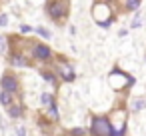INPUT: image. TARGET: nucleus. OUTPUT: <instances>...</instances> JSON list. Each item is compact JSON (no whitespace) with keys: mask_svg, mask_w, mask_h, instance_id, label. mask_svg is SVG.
Returning <instances> with one entry per match:
<instances>
[{"mask_svg":"<svg viewBox=\"0 0 146 136\" xmlns=\"http://www.w3.org/2000/svg\"><path fill=\"white\" fill-rule=\"evenodd\" d=\"M134 82H136V78L130 76V74H126V72H122L118 66H114V68L110 70V74H108V84H110V88L116 90V92L128 90L130 86H134Z\"/></svg>","mask_w":146,"mask_h":136,"instance_id":"obj_1","label":"nucleus"},{"mask_svg":"<svg viewBox=\"0 0 146 136\" xmlns=\"http://www.w3.org/2000/svg\"><path fill=\"white\" fill-rule=\"evenodd\" d=\"M92 20L100 26V28H108L114 20L112 8L108 2H94L92 4Z\"/></svg>","mask_w":146,"mask_h":136,"instance_id":"obj_2","label":"nucleus"},{"mask_svg":"<svg viewBox=\"0 0 146 136\" xmlns=\"http://www.w3.org/2000/svg\"><path fill=\"white\" fill-rule=\"evenodd\" d=\"M90 136H114L108 114H94L90 118Z\"/></svg>","mask_w":146,"mask_h":136,"instance_id":"obj_3","label":"nucleus"},{"mask_svg":"<svg viewBox=\"0 0 146 136\" xmlns=\"http://www.w3.org/2000/svg\"><path fill=\"white\" fill-rule=\"evenodd\" d=\"M110 116V124H112V132L114 136H126V118H128V110L124 106H116L112 108Z\"/></svg>","mask_w":146,"mask_h":136,"instance_id":"obj_4","label":"nucleus"},{"mask_svg":"<svg viewBox=\"0 0 146 136\" xmlns=\"http://www.w3.org/2000/svg\"><path fill=\"white\" fill-rule=\"evenodd\" d=\"M70 8V0H46V12L52 20H64Z\"/></svg>","mask_w":146,"mask_h":136,"instance_id":"obj_5","label":"nucleus"},{"mask_svg":"<svg viewBox=\"0 0 146 136\" xmlns=\"http://www.w3.org/2000/svg\"><path fill=\"white\" fill-rule=\"evenodd\" d=\"M32 58L38 62H50L52 60V50L50 46H46L44 42H36L32 46Z\"/></svg>","mask_w":146,"mask_h":136,"instance_id":"obj_6","label":"nucleus"},{"mask_svg":"<svg viewBox=\"0 0 146 136\" xmlns=\"http://www.w3.org/2000/svg\"><path fill=\"white\" fill-rule=\"evenodd\" d=\"M56 70H58V76H60L64 82H74V80H76V72H74V68H72L64 58H62V60H58Z\"/></svg>","mask_w":146,"mask_h":136,"instance_id":"obj_7","label":"nucleus"},{"mask_svg":"<svg viewBox=\"0 0 146 136\" xmlns=\"http://www.w3.org/2000/svg\"><path fill=\"white\" fill-rule=\"evenodd\" d=\"M0 88L18 94V92H20V82H18V78H16L14 74H4L2 80H0Z\"/></svg>","mask_w":146,"mask_h":136,"instance_id":"obj_8","label":"nucleus"},{"mask_svg":"<svg viewBox=\"0 0 146 136\" xmlns=\"http://www.w3.org/2000/svg\"><path fill=\"white\" fill-rule=\"evenodd\" d=\"M8 62H10V66H18V68H24V66H28V64H30L22 52H10Z\"/></svg>","mask_w":146,"mask_h":136,"instance_id":"obj_9","label":"nucleus"},{"mask_svg":"<svg viewBox=\"0 0 146 136\" xmlns=\"http://www.w3.org/2000/svg\"><path fill=\"white\" fill-rule=\"evenodd\" d=\"M146 108V96H138L130 100V112H140Z\"/></svg>","mask_w":146,"mask_h":136,"instance_id":"obj_10","label":"nucleus"},{"mask_svg":"<svg viewBox=\"0 0 146 136\" xmlns=\"http://www.w3.org/2000/svg\"><path fill=\"white\" fill-rule=\"evenodd\" d=\"M6 110H8V116L10 118H22V114H24V108H22V104H10V106H6Z\"/></svg>","mask_w":146,"mask_h":136,"instance_id":"obj_11","label":"nucleus"},{"mask_svg":"<svg viewBox=\"0 0 146 136\" xmlns=\"http://www.w3.org/2000/svg\"><path fill=\"white\" fill-rule=\"evenodd\" d=\"M44 116H48L52 124H54V122H58V118H60V114H58V104L54 102L52 106H48V108H44Z\"/></svg>","mask_w":146,"mask_h":136,"instance_id":"obj_12","label":"nucleus"},{"mask_svg":"<svg viewBox=\"0 0 146 136\" xmlns=\"http://www.w3.org/2000/svg\"><path fill=\"white\" fill-rule=\"evenodd\" d=\"M0 104H2V106H10V104H14V92L2 90V92H0Z\"/></svg>","mask_w":146,"mask_h":136,"instance_id":"obj_13","label":"nucleus"},{"mask_svg":"<svg viewBox=\"0 0 146 136\" xmlns=\"http://www.w3.org/2000/svg\"><path fill=\"white\" fill-rule=\"evenodd\" d=\"M142 0H124V10L126 12H138Z\"/></svg>","mask_w":146,"mask_h":136,"instance_id":"obj_14","label":"nucleus"},{"mask_svg":"<svg viewBox=\"0 0 146 136\" xmlns=\"http://www.w3.org/2000/svg\"><path fill=\"white\" fill-rule=\"evenodd\" d=\"M56 100H54V96L50 94V92H42V96H40V104L44 106V108H48V106H52Z\"/></svg>","mask_w":146,"mask_h":136,"instance_id":"obj_15","label":"nucleus"},{"mask_svg":"<svg viewBox=\"0 0 146 136\" xmlns=\"http://www.w3.org/2000/svg\"><path fill=\"white\" fill-rule=\"evenodd\" d=\"M40 76H42L46 82H50V84H54V86H56V76H54V72H50V70H42V72H40Z\"/></svg>","mask_w":146,"mask_h":136,"instance_id":"obj_16","label":"nucleus"},{"mask_svg":"<svg viewBox=\"0 0 146 136\" xmlns=\"http://www.w3.org/2000/svg\"><path fill=\"white\" fill-rule=\"evenodd\" d=\"M140 26H142V14H140V10H138V12H134V20H132L130 28H140Z\"/></svg>","mask_w":146,"mask_h":136,"instance_id":"obj_17","label":"nucleus"},{"mask_svg":"<svg viewBox=\"0 0 146 136\" xmlns=\"http://www.w3.org/2000/svg\"><path fill=\"white\" fill-rule=\"evenodd\" d=\"M88 132H90V130H86V128H80V126H78V128H72L68 134H70V136H86Z\"/></svg>","mask_w":146,"mask_h":136,"instance_id":"obj_18","label":"nucleus"},{"mask_svg":"<svg viewBox=\"0 0 146 136\" xmlns=\"http://www.w3.org/2000/svg\"><path fill=\"white\" fill-rule=\"evenodd\" d=\"M36 32H38L40 36H44V38H50V32H48L46 28H42V26H38V28H36Z\"/></svg>","mask_w":146,"mask_h":136,"instance_id":"obj_19","label":"nucleus"},{"mask_svg":"<svg viewBox=\"0 0 146 136\" xmlns=\"http://www.w3.org/2000/svg\"><path fill=\"white\" fill-rule=\"evenodd\" d=\"M8 24V16L6 14H0V26H6Z\"/></svg>","mask_w":146,"mask_h":136,"instance_id":"obj_20","label":"nucleus"},{"mask_svg":"<svg viewBox=\"0 0 146 136\" xmlns=\"http://www.w3.org/2000/svg\"><path fill=\"white\" fill-rule=\"evenodd\" d=\"M20 32H24V34L28 32V34H30V32H32V26H26V24H22V28H20Z\"/></svg>","mask_w":146,"mask_h":136,"instance_id":"obj_21","label":"nucleus"},{"mask_svg":"<svg viewBox=\"0 0 146 136\" xmlns=\"http://www.w3.org/2000/svg\"><path fill=\"white\" fill-rule=\"evenodd\" d=\"M4 48H6L4 46V36H0V52H4Z\"/></svg>","mask_w":146,"mask_h":136,"instance_id":"obj_22","label":"nucleus"},{"mask_svg":"<svg viewBox=\"0 0 146 136\" xmlns=\"http://www.w3.org/2000/svg\"><path fill=\"white\" fill-rule=\"evenodd\" d=\"M18 136H26V130L24 128H18Z\"/></svg>","mask_w":146,"mask_h":136,"instance_id":"obj_23","label":"nucleus"}]
</instances>
